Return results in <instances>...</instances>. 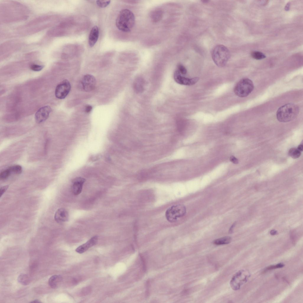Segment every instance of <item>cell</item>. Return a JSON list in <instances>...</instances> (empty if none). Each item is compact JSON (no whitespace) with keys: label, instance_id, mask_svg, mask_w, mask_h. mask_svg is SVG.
Listing matches in <instances>:
<instances>
[{"label":"cell","instance_id":"6da1fadb","mask_svg":"<svg viewBox=\"0 0 303 303\" xmlns=\"http://www.w3.org/2000/svg\"><path fill=\"white\" fill-rule=\"evenodd\" d=\"M28 11L22 4L14 2H5L0 6L1 19L4 22L26 20Z\"/></svg>","mask_w":303,"mask_h":303},{"label":"cell","instance_id":"7a4b0ae2","mask_svg":"<svg viewBox=\"0 0 303 303\" xmlns=\"http://www.w3.org/2000/svg\"><path fill=\"white\" fill-rule=\"evenodd\" d=\"M55 22V15L42 16L31 21L19 29L18 31L22 34H30L45 29Z\"/></svg>","mask_w":303,"mask_h":303},{"label":"cell","instance_id":"3957f363","mask_svg":"<svg viewBox=\"0 0 303 303\" xmlns=\"http://www.w3.org/2000/svg\"><path fill=\"white\" fill-rule=\"evenodd\" d=\"M135 21V17L132 12L128 9H124L120 12L116 20V25L120 30L129 32L133 28Z\"/></svg>","mask_w":303,"mask_h":303},{"label":"cell","instance_id":"277c9868","mask_svg":"<svg viewBox=\"0 0 303 303\" xmlns=\"http://www.w3.org/2000/svg\"><path fill=\"white\" fill-rule=\"evenodd\" d=\"M298 107L293 103L285 104L278 108L277 113L278 120L281 122H287L294 119L299 112Z\"/></svg>","mask_w":303,"mask_h":303},{"label":"cell","instance_id":"5b68a950","mask_svg":"<svg viewBox=\"0 0 303 303\" xmlns=\"http://www.w3.org/2000/svg\"><path fill=\"white\" fill-rule=\"evenodd\" d=\"M212 54L214 62L220 67H224L230 57L229 50L222 45H218L215 46L212 51Z\"/></svg>","mask_w":303,"mask_h":303},{"label":"cell","instance_id":"8992f818","mask_svg":"<svg viewBox=\"0 0 303 303\" xmlns=\"http://www.w3.org/2000/svg\"><path fill=\"white\" fill-rule=\"evenodd\" d=\"M254 85L252 81L248 78H243L236 84L234 92L238 96L244 97L249 95L253 91Z\"/></svg>","mask_w":303,"mask_h":303},{"label":"cell","instance_id":"52a82bcc","mask_svg":"<svg viewBox=\"0 0 303 303\" xmlns=\"http://www.w3.org/2000/svg\"><path fill=\"white\" fill-rule=\"evenodd\" d=\"M186 209L182 204L173 205L168 208L165 212V217L169 222L173 223L178 218L182 217L185 214Z\"/></svg>","mask_w":303,"mask_h":303},{"label":"cell","instance_id":"ba28073f","mask_svg":"<svg viewBox=\"0 0 303 303\" xmlns=\"http://www.w3.org/2000/svg\"><path fill=\"white\" fill-rule=\"evenodd\" d=\"M250 275L247 270H241L233 277L230 282L231 287L234 290L239 289L241 286L247 281Z\"/></svg>","mask_w":303,"mask_h":303},{"label":"cell","instance_id":"9c48e42d","mask_svg":"<svg viewBox=\"0 0 303 303\" xmlns=\"http://www.w3.org/2000/svg\"><path fill=\"white\" fill-rule=\"evenodd\" d=\"M20 43L12 41L3 43L0 46L1 56H10L20 48Z\"/></svg>","mask_w":303,"mask_h":303},{"label":"cell","instance_id":"30bf717a","mask_svg":"<svg viewBox=\"0 0 303 303\" xmlns=\"http://www.w3.org/2000/svg\"><path fill=\"white\" fill-rule=\"evenodd\" d=\"M70 89L71 86L69 82L67 80H65L56 86L55 90V96L59 99H64L69 93Z\"/></svg>","mask_w":303,"mask_h":303},{"label":"cell","instance_id":"8fae6325","mask_svg":"<svg viewBox=\"0 0 303 303\" xmlns=\"http://www.w3.org/2000/svg\"><path fill=\"white\" fill-rule=\"evenodd\" d=\"M82 87L86 91L90 92L94 90L96 87V81L94 77L90 74L85 75L81 81Z\"/></svg>","mask_w":303,"mask_h":303},{"label":"cell","instance_id":"7c38bea8","mask_svg":"<svg viewBox=\"0 0 303 303\" xmlns=\"http://www.w3.org/2000/svg\"><path fill=\"white\" fill-rule=\"evenodd\" d=\"M174 78L177 83L183 85L192 86L195 84L199 80L198 77L189 78L182 76L180 73L177 70L174 72Z\"/></svg>","mask_w":303,"mask_h":303},{"label":"cell","instance_id":"4fadbf2b","mask_svg":"<svg viewBox=\"0 0 303 303\" xmlns=\"http://www.w3.org/2000/svg\"><path fill=\"white\" fill-rule=\"evenodd\" d=\"M51 111V107L48 106L40 108L35 114V119L36 122L40 123L45 121L48 117Z\"/></svg>","mask_w":303,"mask_h":303},{"label":"cell","instance_id":"5bb4252c","mask_svg":"<svg viewBox=\"0 0 303 303\" xmlns=\"http://www.w3.org/2000/svg\"><path fill=\"white\" fill-rule=\"evenodd\" d=\"M85 181L84 178L80 177H76L72 180L71 189L74 195H78L81 193L83 185Z\"/></svg>","mask_w":303,"mask_h":303},{"label":"cell","instance_id":"9a60e30c","mask_svg":"<svg viewBox=\"0 0 303 303\" xmlns=\"http://www.w3.org/2000/svg\"><path fill=\"white\" fill-rule=\"evenodd\" d=\"M98 240V237L96 236H93L85 243L80 245L75 249V251L78 253L82 254L86 251L89 248L95 245Z\"/></svg>","mask_w":303,"mask_h":303},{"label":"cell","instance_id":"2e32d148","mask_svg":"<svg viewBox=\"0 0 303 303\" xmlns=\"http://www.w3.org/2000/svg\"><path fill=\"white\" fill-rule=\"evenodd\" d=\"M69 217L68 212L63 208L58 209L54 216L55 221L58 223H62L68 221Z\"/></svg>","mask_w":303,"mask_h":303},{"label":"cell","instance_id":"e0dca14e","mask_svg":"<svg viewBox=\"0 0 303 303\" xmlns=\"http://www.w3.org/2000/svg\"><path fill=\"white\" fill-rule=\"evenodd\" d=\"M99 30L97 26L93 27L90 32L88 37V44L91 47H92L95 44L98 38Z\"/></svg>","mask_w":303,"mask_h":303},{"label":"cell","instance_id":"ac0fdd59","mask_svg":"<svg viewBox=\"0 0 303 303\" xmlns=\"http://www.w3.org/2000/svg\"><path fill=\"white\" fill-rule=\"evenodd\" d=\"M163 12L159 9H156L152 11L150 14L151 20L154 22H157L159 21L162 19Z\"/></svg>","mask_w":303,"mask_h":303},{"label":"cell","instance_id":"d6986e66","mask_svg":"<svg viewBox=\"0 0 303 303\" xmlns=\"http://www.w3.org/2000/svg\"><path fill=\"white\" fill-rule=\"evenodd\" d=\"M62 279V277L60 275H53L49 280V284L51 288H55L57 286L58 283L61 281Z\"/></svg>","mask_w":303,"mask_h":303},{"label":"cell","instance_id":"ffe728a7","mask_svg":"<svg viewBox=\"0 0 303 303\" xmlns=\"http://www.w3.org/2000/svg\"><path fill=\"white\" fill-rule=\"evenodd\" d=\"M231 240V237L227 236L215 240L213 241V243L216 245H223L229 243Z\"/></svg>","mask_w":303,"mask_h":303},{"label":"cell","instance_id":"44dd1931","mask_svg":"<svg viewBox=\"0 0 303 303\" xmlns=\"http://www.w3.org/2000/svg\"><path fill=\"white\" fill-rule=\"evenodd\" d=\"M18 282L24 285L29 284L30 279L28 276L26 274H22L19 275L17 279Z\"/></svg>","mask_w":303,"mask_h":303},{"label":"cell","instance_id":"7402d4cb","mask_svg":"<svg viewBox=\"0 0 303 303\" xmlns=\"http://www.w3.org/2000/svg\"><path fill=\"white\" fill-rule=\"evenodd\" d=\"M301 151L295 148H292L289 150L288 154L289 156L293 159L299 158L301 154Z\"/></svg>","mask_w":303,"mask_h":303},{"label":"cell","instance_id":"603a6c76","mask_svg":"<svg viewBox=\"0 0 303 303\" xmlns=\"http://www.w3.org/2000/svg\"><path fill=\"white\" fill-rule=\"evenodd\" d=\"M9 169L11 174L18 175L21 173L22 171V167L19 165H14L10 167Z\"/></svg>","mask_w":303,"mask_h":303},{"label":"cell","instance_id":"cb8c5ba5","mask_svg":"<svg viewBox=\"0 0 303 303\" xmlns=\"http://www.w3.org/2000/svg\"><path fill=\"white\" fill-rule=\"evenodd\" d=\"M251 56L253 58L256 59H260L265 57V56L262 53L257 51L252 52Z\"/></svg>","mask_w":303,"mask_h":303},{"label":"cell","instance_id":"d4e9b609","mask_svg":"<svg viewBox=\"0 0 303 303\" xmlns=\"http://www.w3.org/2000/svg\"><path fill=\"white\" fill-rule=\"evenodd\" d=\"M11 174L9 168L2 171L0 174L1 179L4 180L7 178Z\"/></svg>","mask_w":303,"mask_h":303},{"label":"cell","instance_id":"484cf974","mask_svg":"<svg viewBox=\"0 0 303 303\" xmlns=\"http://www.w3.org/2000/svg\"><path fill=\"white\" fill-rule=\"evenodd\" d=\"M110 2V0H97L96 3L97 5L101 8L107 7Z\"/></svg>","mask_w":303,"mask_h":303},{"label":"cell","instance_id":"4316f807","mask_svg":"<svg viewBox=\"0 0 303 303\" xmlns=\"http://www.w3.org/2000/svg\"><path fill=\"white\" fill-rule=\"evenodd\" d=\"M43 66L35 64H32L30 65V68L32 70L34 71H39L41 70L43 68Z\"/></svg>","mask_w":303,"mask_h":303},{"label":"cell","instance_id":"83f0119b","mask_svg":"<svg viewBox=\"0 0 303 303\" xmlns=\"http://www.w3.org/2000/svg\"><path fill=\"white\" fill-rule=\"evenodd\" d=\"M177 70L180 73L183 75H185L186 74L187 71L186 67L181 64H178L177 66Z\"/></svg>","mask_w":303,"mask_h":303},{"label":"cell","instance_id":"f1b7e54d","mask_svg":"<svg viewBox=\"0 0 303 303\" xmlns=\"http://www.w3.org/2000/svg\"><path fill=\"white\" fill-rule=\"evenodd\" d=\"M284 266V265L283 264L281 263H280L275 265L269 266L267 267L265 270H268L277 268H281L283 267Z\"/></svg>","mask_w":303,"mask_h":303},{"label":"cell","instance_id":"f546056e","mask_svg":"<svg viewBox=\"0 0 303 303\" xmlns=\"http://www.w3.org/2000/svg\"><path fill=\"white\" fill-rule=\"evenodd\" d=\"M9 187V186L8 185H7L2 186L1 188L0 189V197H1L3 194L5 192L8 188Z\"/></svg>","mask_w":303,"mask_h":303},{"label":"cell","instance_id":"4dcf8cb0","mask_svg":"<svg viewBox=\"0 0 303 303\" xmlns=\"http://www.w3.org/2000/svg\"><path fill=\"white\" fill-rule=\"evenodd\" d=\"M139 255L140 256L141 259V260L142 262V264H143V268L144 270V272H145L146 271V264H145V260H144V257H143L142 256V255H141V254H139Z\"/></svg>","mask_w":303,"mask_h":303},{"label":"cell","instance_id":"1f68e13d","mask_svg":"<svg viewBox=\"0 0 303 303\" xmlns=\"http://www.w3.org/2000/svg\"><path fill=\"white\" fill-rule=\"evenodd\" d=\"M230 161L235 164L238 163V160L237 158L233 156H231L230 158Z\"/></svg>","mask_w":303,"mask_h":303},{"label":"cell","instance_id":"d6a6232c","mask_svg":"<svg viewBox=\"0 0 303 303\" xmlns=\"http://www.w3.org/2000/svg\"><path fill=\"white\" fill-rule=\"evenodd\" d=\"M92 107L90 105H86L85 108V111L86 113H89L92 109Z\"/></svg>","mask_w":303,"mask_h":303},{"label":"cell","instance_id":"836d02e7","mask_svg":"<svg viewBox=\"0 0 303 303\" xmlns=\"http://www.w3.org/2000/svg\"><path fill=\"white\" fill-rule=\"evenodd\" d=\"M277 233V231L274 230H271L270 231V234L272 235H275Z\"/></svg>","mask_w":303,"mask_h":303},{"label":"cell","instance_id":"e575fe53","mask_svg":"<svg viewBox=\"0 0 303 303\" xmlns=\"http://www.w3.org/2000/svg\"><path fill=\"white\" fill-rule=\"evenodd\" d=\"M297 149L301 152L303 150V145L302 144L299 145L298 146Z\"/></svg>","mask_w":303,"mask_h":303},{"label":"cell","instance_id":"d590c367","mask_svg":"<svg viewBox=\"0 0 303 303\" xmlns=\"http://www.w3.org/2000/svg\"><path fill=\"white\" fill-rule=\"evenodd\" d=\"M236 224V223H234L233 225L231 226V227L230 228L229 231L230 233H231L233 231V229L234 227L235 226Z\"/></svg>","mask_w":303,"mask_h":303},{"label":"cell","instance_id":"8d00e7d4","mask_svg":"<svg viewBox=\"0 0 303 303\" xmlns=\"http://www.w3.org/2000/svg\"><path fill=\"white\" fill-rule=\"evenodd\" d=\"M32 302V303H40V302H41L40 301L36 299V300H34L33 301H32V302Z\"/></svg>","mask_w":303,"mask_h":303}]
</instances>
